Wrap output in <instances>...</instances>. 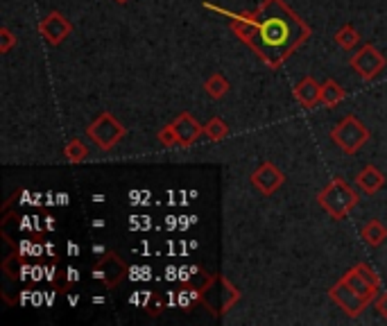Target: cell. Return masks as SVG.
<instances>
[{
  "instance_id": "obj_10",
  "label": "cell",
  "mask_w": 387,
  "mask_h": 326,
  "mask_svg": "<svg viewBox=\"0 0 387 326\" xmlns=\"http://www.w3.org/2000/svg\"><path fill=\"white\" fill-rule=\"evenodd\" d=\"M177 125H179L181 129L172 127V134H175V136H177L181 143H190V141L199 134V127H197V125L192 122L188 116H181V120H177Z\"/></svg>"
},
{
  "instance_id": "obj_4",
  "label": "cell",
  "mask_w": 387,
  "mask_h": 326,
  "mask_svg": "<svg viewBox=\"0 0 387 326\" xmlns=\"http://www.w3.org/2000/svg\"><path fill=\"white\" fill-rule=\"evenodd\" d=\"M344 283L351 288V290L360 297V299L367 304L372 299V295H374V290H376V285H379V281H376V276H374V272L370 270V267H356V270L346 276L344 279Z\"/></svg>"
},
{
  "instance_id": "obj_1",
  "label": "cell",
  "mask_w": 387,
  "mask_h": 326,
  "mask_svg": "<svg viewBox=\"0 0 387 326\" xmlns=\"http://www.w3.org/2000/svg\"><path fill=\"white\" fill-rule=\"evenodd\" d=\"M234 27L272 66L281 64L286 55L306 36V27L281 5V0H267L256 16L240 18Z\"/></svg>"
},
{
  "instance_id": "obj_9",
  "label": "cell",
  "mask_w": 387,
  "mask_h": 326,
  "mask_svg": "<svg viewBox=\"0 0 387 326\" xmlns=\"http://www.w3.org/2000/svg\"><path fill=\"white\" fill-rule=\"evenodd\" d=\"M69 32V23L64 21L62 16H50L48 21L43 23V34L50 39L52 43H59L62 36Z\"/></svg>"
},
{
  "instance_id": "obj_5",
  "label": "cell",
  "mask_w": 387,
  "mask_h": 326,
  "mask_svg": "<svg viewBox=\"0 0 387 326\" xmlns=\"http://www.w3.org/2000/svg\"><path fill=\"white\" fill-rule=\"evenodd\" d=\"M353 69L363 75V78H374L376 73L383 69V57L374 50V48H365L360 55L353 57Z\"/></svg>"
},
{
  "instance_id": "obj_17",
  "label": "cell",
  "mask_w": 387,
  "mask_h": 326,
  "mask_svg": "<svg viewBox=\"0 0 387 326\" xmlns=\"http://www.w3.org/2000/svg\"><path fill=\"white\" fill-rule=\"evenodd\" d=\"M209 129H211V136L213 139H220V136H225V134H227L225 132V125H222V122H211Z\"/></svg>"
},
{
  "instance_id": "obj_11",
  "label": "cell",
  "mask_w": 387,
  "mask_h": 326,
  "mask_svg": "<svg viewBox=\"0 0 387 326\" xmlns=\"http://www.w3.org/2000/svg\"><path fill=\"white\" fill-rule=\"evenodd\" d=\"M319 93H322V91L317 89V84L313 80H304L302 84L297 86V95H299V100H302L304 104H313L319 98Z\"/></svg>"
},
{
  "instance_id": "obj_8",
  "label": "cell",
  "mask_w": 387,
  "mask_h": 326,
  "mask_svg": "<svg viewBox=\"0 0 387 326\" xmlns=\"http://www.w3.org/2000/svg\"><path fill=\"white\" fill-rule=\"evenodd\" d=\"M254 181L265 190V193H269V190H274L279 184H281V175H279V170L272 168V166H263L256 175H254Z\"/></svg>"
},
{
  "instance_id": "obj_7",
  "label": "cell",
  "mask_w": 387,
  "mask_h": 326,
  "mask_svg": "<svg viewBox=\"0 0 387 326\" xmlns=\"http://www.w3.org/2000/svg\"><path fill=\"white\" fill-rule=\"evenodd\" d=\"M333 297H335L337 302H340L342 309H344V311H349L351 315H356V313L365 306V302H363L360 297H358V295L351 290V288L344 283V281H342L340 285H335V288H333Z\"/></svg>"
},
{
  "instance_id": "obj_3",
  "label": "cell",
  "mask_w": 387,
  "mask_h": 326,
  "mask_svg": "<svg viewBox=\"0 0 387 326\" xmlns=\"http://www.w3.org/2000/svg\"><path fill=\"white\" fill-rule=\"evenodd\" d=\"M335 143L346 152H356L363 146L367 139V129L363 127L356 118H346L342 125H337V129L333 132Z\"/></svg>"
},
{
  "instance_id": "obj_16",
  "label": "cell",
  "mask_w": 387,
  "mask_h": 326,
  "mask_svg": "<svg viewBox=\"0 0 387 326\" xmlns=\"http://www.w3.org/2000/svg\"><path fill=\"white\" fill-rule=\"evenodd\" d=\"M335 39H337V43H340V45H344V48H351V45L358 41V36H356V34L349 30V27H346L344 32H337Z\"/></svg>"
},
{
  "instance_id": "obj_15",
  "label": "cell",
  "mask_w": 387,
  "mask_h": 326,
  "mask_svg": "<svg viewBox=\"0 0 387 326\" xmlns=\"http://www.w3.org/2000/svg\"><path fill=\"white\" fill-rule=\"evenodd\" d=\"M206 89L211 91V95H216V98H220V95L227 91V82L222 80L220 75H216V78H213V80L206 84Z\"/></svg>"
},
{
  "instance_id": "obj_14",
  "label": "cell",
  "mask_w": 387,
  "mask_h": 326,
  "mask_svg": "<svg viewBox=\"0 0 387 326\" xmlns=\"http://www.w3.org/2000/svg\"><path fill=\"white\" fill-rule=\"evenodd\" d=\"M322 93H324V100H326L328 104H335L337 100H342V95H344V93H342L340 89H337V86H335L333 82H328V84L324 86V91H322Z\"/></svg>"
},
{
  "instance_id": "obj_2",
  "label": "cell",
  "mask_w": 387,
  "mask_h": 326,
  "mask_svg": "<svg viewBox=\"0 0 387 326\" xmlns=\"http://www.w3.org/2000/svg\"><path fill=\"white\" fill-rule=\"evenodd\" d=\"M319 199H322V206L333 218H342L346 211H349L356 204V195L342 184V181H333V184L324 190Z\"/></svg>"
},
{
  "instance_id": "obj_13",
  "label": "cell",
  "mask_w": 387,
  "mask_h": 326,
  "mask_svg": "<svg viewBox=\"0 0 387 326\" xmlns=\"http://www.w3.org/2000/svg\"><path fill=\"white\" fill-rule=\"evenodd\" d=\"M365 238L370 241L372 245H379L383 238H385V229L379 225V222H372L370 227L365 229Z\"/></svg>"
},
{
  "instance_id": "obj_12",
  "label": "cell",
  "mask_w": 387,
  "mask_h": 326,
  "mask_svg": "<svg viewBox=\"0 0 387 326\" xmlns=\"http://www.w3.org/2000/svg\"><path fill=\"white\" fill-rule=\"evenodd\" d=\"M358 181H360V186H363L365 190H370V193H374V190L383 184V177H381L374 168H367V170L363 172V175L358 177Z\"/></svg>"
},
{
  "instance_id": "obj_19",
  "label": "cell",
  "mask_w": 387,
  "mask_h": 326,
  "mask_svg": "<svg viewBox=\"0 0 387 326\" xmlns=\"http://www.w3.org/2000/svg\"><path fill=\"white\" fill-rule=\"evenodd\" d=\"M379 311H381L383 315H387V295H385L383 299L379 302Z\"/></svg>"
},
{
  "instance_id": "obj_6",
  "label": "cell",
  "mask_w": 387,
  "mask_h": 326,
  "mask_svg": "<svg viewBox=\"0 0 387 326\" xmlns=\"http://www.w3.org/2000/svg\"><path fill=\"white\" fill-rule=\"evenodd\" d=\"M122 134V129L115 125L109 116H102L98 122L93 125V127L89 129V136H93L95 141L100 143L102 148H109V146H113V141L118 139Z\"/></svg>"
},
{
  "instance_id": "obj_18",
  "label": "cell",
  "mask_w": 387,
  "mask_h": 326,
  "mask_svg": "<svg viewBox=\"0 0 387 326\" xmlns=\"http://www.w3.org/2000/svg\"><path fill=\"white\" fill-rule=\"evenodd\" d=\"M69 157H73V159H82L84 157V150H82L80 143H73L71 150H69Z\"/></svg>"
}]
</instances>
